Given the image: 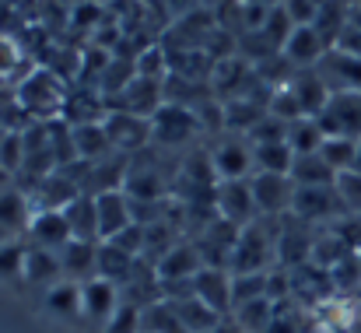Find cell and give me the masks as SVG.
Wrapping results in <instances>:
<instances>
[{
  "label": "cell",
  "mask_w": 361,
  "mask_h": 333,
  "mask_svg": "<svg viewBox=\"0 0 361 333\" xmlns=\"http://www.w3.org/2000/svg\"><path fill=\"white\" fill-rule=\"evenodd\" d=\"M137 256H130V253H123L116 246H109V242H102L99 246V277H106V281H113V284H126L130 281V274L137 270Z\"/></svg>",
  "instance_id": "cell-29"
},
{
  "label": "cell",
  "mask_w": 361,
  "mask_h": 333,
  "mask_svg": "<svg viewBox=\"0 0 361 333\" xmlns=\"http://www.w3.org/2000/svg\"><path fill=\"white\" fill-rule=\"evenodd\" d=\"M267 288H270V270L267 274H232V305L239 309L245 302L267 298Z\"/></svg>",
  "instance_id": "cell-37"
},
{
  "label": "cell",
  "mask_w": 361,
  "mask_h": 333,
  "mask_svg": "<svg viewBox=\"0 0 361 333\" xmlns=\"http://www.w3.org/2000/svg\"><path fill=\"white\" fill-rule=\"evenodd\" d=\"M63 281V267H60V256L53 249H42V246H32L25 249V284L32 288H53Z\"/></svg>",
  "instance_id": "cell-23"
},
{
  "label": "cell",
  "mask_w": 361,
  "mask_h": 333,
  "mask_svg": "<svg viewBox=\"0 0 361 333\" xmlns=\"http://www.w3.org/2000/svg\"><path fill=\"white\" fill-rule=\"evenodd\" d=\"M337 176L341 172H334L323 162V155H305V158H295V165H291L295 186H337Z\"/></svg>",
  "instance_id": "cell-30"
},
{
  "label": "cell",
  "mask_w": 361,
  "mask_h": 333,
  "mask_svg": "<svg viewBox=\"0 0 361 333\" xmlns=\"http://www.w3.org/2000/svg\"><path fill=\"white\" fill-rule=\"evenodd\" d=\"M249 144H252V147H263V144H288V123L267 112V116L252 126Z\"/></svg>",
  "instance_id": "cell-39"
},
{
  "label": "cell",
  "mask_w": 361,
  "mask_h": 333,
  "mask_svg": "<svg viewBox=\"0 0 361 333\" xmlns=\"http://www.w3.org/2000/svg\"><path fill=\"white\" fill-rule=\"evenodd\" d=\"M42 309H46V316L49 320H56V323H81L85 316H81V284L78 281H60V284H53V288H46V295H42Z\"/></svg>",
  "instance_id": "cell-21"
},
{
  "label": "cell",
  "mask_w": 361,
  "mask_h": 333,
  "mask_svg": "<svg viewBox=\"0 0 361 333\" xmlns=\"http://www.w3.org/2000/svg\"><path fill=\"white\" fill-rule=\"evenodd\" d=\"M25 249L28 242L11 238L0 246V281L4 284H25Z\"/></svg>",
  "instance_id": "cell-36"
},
{
  "label": "cell",
  "mask_w": 361,
  "mask_h": 333,
  "mask_svg": "<svg viewBox=\"0 0 361 333\" xmlns=\"http://www.w3.org/2000/svg\"><path fill=\"white\" fill-rule=\"evenodd\" d=\"M67 81L60 71L53 67H35L28 71L18 88H14V102L32 116V123H53L63 116V102H67Z\"/></svg>",
  "instance_id": "cell-1"
},
{
  "label": "cell",
  "mask_w": 361,
  "mask_h": 333,
  "mask_svg": "<svg viewBox=\"0 0 361 333\" xmlns=\"http://www.w3.org/2000/svg\"><path fill=\"white\" fill-rule=\"evenodd\" d=\"M123 305V295H120V284L106 281V277H92L81 284V316L92 330H102L116 309Z\"/></svg>",
  "instance_id": "cell-7"
},
{
  "label": "cell",
  "mask_w": 361,
  "mask_h": 333,
  "mask_svg": "<svg viewBox=\"0 0 361 333\" xmlns=\"http://www.w3.org/2000/svg\"><path fill=\"white\" fill-rule=\"evenodd\" d=\"M95 207H99V238H102V242L116 238L123 228H130V224L137 222V218H133V204H130V197H126L123 190L99 193V197H95Z\"/></svg>",
  "instance_id": "cell-18"
},
{
  "label": "cell",
  "mask_w": 361,
  "mask_h": 333,
  "mask_svg": "<svg viewBox=\"0 0 361 333\" xmlns=\"http://www.w3.org/2000/svg\"><path fill=\"white\" fill-rule=\"evenodd\" d=\"M291 214L305 224H334L341 218H348V207L337 193V186H298L295 190V204H291Z\"/></svg>",
  "instance_id": "cell-5"
},
{
  "label": "cell",
  "mask_w": 361,
  "mask_h": 333,
  "mask_svg": "<svg viewBox=\"0 0 361 333\" xmlns=\"http://www.w3.org/2000/svg\"><path fill=\"white\" fill-rule=\"evenodd\" d=\"M284 11L291 14L295 25H312L316 14H319V7H316L312 0H284Z\"/></svg>",
  "instance_id": "cell-44"
},
{
  "label": "cell",
  "mask_w": 361,
  "mask_h": 333,
  "mask_svg": "<svg viewBox=\"0 0 361 333\" xmlns=\"http://www.w3.org/2000/svg\"><path fill=\"white\" fill-rule=\"evenodd\" d=\"M172 309H176V316L183 320V327H186L190 333H211L214 327H221V323H225V316H221V313H214L211 305H204L197 295L172 302Z\"/></svg>",
  "instance_id": "cell-25"
},
{
  "label": "cell",
  "mask_w": 361,
  "mask_h": 333,
  "mask_svg": "<svg viewBox=\"0 0 361 333\" xmlns=\"http://www.w3.org/2000/svg\"><path fill=\"white\" fill-rule=\"evenodd\" d=\"M252 197H256V211L259 218H288L291 204H295V179L291 176H274V172H256L249 179Z\"/></svg>",
  "instance_id": "cell-6"
},
{
  "label": "cell",
  "mask_w": 361,
  "mask_h": 333,
  "mask_svg": "<svg viewBox=\"0 0 361 333\" xmlns=\"http://www.w3.org/2000/svg\"><path fill=\"white\" fill-rule=\"evenodd\" d=\"M319 126L326 130V137H351V140H361V92L334 95L330 106L319 116Z\"/></svg>",
  "instance_id": "cell-10"
},
{
  "label": "cell",
  "mask_w": 361,
  "mask_h": 333,
  "mask_svg": "<svg viewBox=\"0 0 361 333\" xmlns=\"http://www.w3.org/2000/svg\"><path fill=\"white\" fill-rule=\"evenodd\" d=\"M330 281H334V291H341V295H355L361 291V256H348L344 263H337L334 270H330Z\"/></svg>",
  "instance_id": "cell-38"
},
{
  "label": "cell",
  "mask_w": 361,
  "mask_h": 333,
  "mask_svg": "<svg viewBox=\"0 0 361 333\" xmlns=\"http://www.w3.org/2000/svg\"><path fill=\"white\" fill-rule=\"evenodd\" d=\"M348 14H351V4H348V0H330V4L319 7L312 28L323 35V42H326L330 49L341 42V35H344V28H348Z\"/></svg>",
  "instance_id": "cell-28"
},
{
  "label": "cell",
  "mask_w": 361,
  "mask_h": 333,
  "mask_svg": "<svg viewBox=\"0 0 361 333\" xmlns=\"http://www.w3.org/2000/svg\"><path fill=\"white\" fill-rule=\"evenodd\" d=\"M200 123H197V112L190 106H176V102H165L161 109L151 116V140L165 151H176V147H186L200 137Z\"/></svg>",
  "instance_id": "cell-3"
},
{
  "label": "cell",
  "mask_w": 361,
  "mask_h": 333,
  "mask_svg": "<svg viewBox=\"0 0 361 333\" xmlns=\"http://www.w3.org/2000/svg\"><path fill=\"white\" fill-rule=\"evenodd\" d=\"M256 155V172H274V176H291V165H295V151L288 144H263V147H252Z\"/></svg>",
  "instance_id": "cell-35"
},
{
  "label": "cell",
  "mask_w": 361,
  "mask_h": 333,
  "mask_svg": "<svg viewBox=\"0 0 361 333\" xmlns=\"http://www.w3.org/2000/svg\"><path fill=\"white\" fill-rule=\"evenodd\" d=\"M193 295L211 305L214 313H221L225 320H232V274L221 270V267H204L197 277H193Z\"/></svg>",
  "instance_id": "cell-14"
},
{
  "label": "cell",
  "mask_w": 361,
  "mask_h": 333,
  "mask_svg": "<svg viewBox=\"0 0 361 333\" xmlns=\"http://www.w3.org/2000/svg\"><path fill=\"white\" fill-rule=\"evenodd\" d=\"M63 214L71 222L74 238H81V242H102L99 238V207H95V197L92 193H81Z\"/></svg>",
  "instance_id": "cell-26"
},
{
  "label": "cell",
  "mask_w": 361,
  "mask_h": 333,
  "mask_svg": "<svg viewBox=\"0 0 361 333\" xmlns=\"http://www.w3.org/2000/svg\"><path fill=\"white\" fill-rule=\"evenodd\" d=\"M326 53H330V46L323 42V35L312 25H298L281 49V56L291 63V71H316Z\"/></svg>",
  "instance_id": "cell-12"
},
{
  "label": "cell",
  "mask_w": 361,
  "mask_h": 333,
  "mask_svg": "<svg viewBox=\"0 0 361 333\" xmlns=\"http://www.w3.org/2000/svg\"><path fill=\"white\" fill-rule=\"evenodd\" d=\"M242 4H252V7H277V4H284V0H242Z\"/></svg>",
  "instance_id": "cell-48"
},
{
  "label": "cell",
  "mask_w": 361,
  "mask_h": 333,
  "mask_svg": "<svg viewBox=\"0 0 361 333\" xmlns=\"http://www.w3.org/2000/svg\"><path fill=\"white\" fill-rule=\"evenodd\" d=\"M18 63H21V49H18V42L7 39V35H0V81H4V78H14Z\"/></svg>",
  "instance_id": "cell-43"
},
{
  "label": "cell",
  "mask_w": 361,
  "mask_h": 333,
  "mask_svg": "<svg viewBox=\"0 0 361 333\" xmlns=\"http://www.w3.org/2000/svg\"><path fill=\"white\" fill-rule=\"evenodd\" d=\"M0 165L11 176H18L25 169V137L21 133H7L4 137V144H0Z\"/></svg>",
  "instance_id": "cell-41"
},
{
  "label": "cell",
  "mask_w": 361,
  "mask_h": 333,
  "mask_svg": "<svg viewBox=\"0 0 361 333\" xmlns=\"http://www.w3.org/2000/svg\"><path fill=\"white\" fill-rule=\"evenodd\" d=\"M214 207H218V218L239 224V228H245V224H252L256 218H259V211H256V197H252L249 179L218 183V190H214Z\"/></svg>",
  "instance_id": "cell-8"
},
{
  "label": "cell",
  "mask_w": 361,
  "mask_h": 333,
  "mask_svg": "<svg viewBox=\"0 0 361 333\" xmlns=\"http://www.w3.org/2000/svg\"><path fill=\"white\" fill-rule=\"evenodd\" d=\"M211 333H242L239 327H235V320H225V323H221V327H214V330Z\"/></svg>",
  "instance_id": "cell-46"
},
{
  "label": "cell",
  "mask_w": 361,
  "mask_h": 333,
  "mask_svg": "<svg viewBox=\"0 0 361 333\" xmlns=\"http://www.w3.org/2000/svg\"><path fill=\"white\" fill-rule=\"evenodd\" d=\"M225 4H228V0H200V7H204V11H211V14H214L218 7H225Z\"/></svg>",
  "instance_id": "cell-47"
},
{
  "label": "cell",
  "mask_w": 361,
  "mask_h": 333,
  "mask_svg": "<svg viewBox=\"0 0 361 333\" xmlns=\"http://www.w3.org/2000/svg\"><path fill=\"white\" fill-rule=\"evenodd\" d=\"M344 333H361V323H351V327H348Z\"/></svg>",
  "instance_id": "cell-50"
},
{
  "label": "cell",
  "mask_w": 361,
  "mask_h": 333,
  "mask_svg": "<svg viewBox=\"0 0 361 333\" xmlns=\"http://www.w3.org/2000/svg\"><path fill=\"white\" fill-rule=\"evenodd\" d=\"M355 172H361V144H358V162H355Z\"/></svg>",
  "instance_id": "cell-51"
},
{
  "label": "cell",
  "mask_w": 361,
  "mask_h": 333,
  "mask_svg": "<svg viewBox=\"0 0 361 333\" xmlns=\"http://www.w3.org/2000/svg\"><path fill=\"white\" fill-rule=\"evenodd\" d=\"M288 88H291L302 116H312V119H319L323 109L330 106V99H334V92L326 88V81L316 71H295L291 81H288Z\"/></svg>",
  "instance_id": "cell-15"
},
{
  "label": "cell",
  "mask_w": 361,
  "mask_h": 333,
  "mask_svg": "<svg viewBox=\"0 0 361 333\" xmlns=\"http://www.w3.org/2000/svg\"><path fill=\"white\" fill-rule=\"evenodd\" d=\"M25 235H28L32 246H42V249H53V253H60V249L74 238L71 222H67L63 211H35Z\"/></svg>",
  "instance_id": "cell-17"
},
{
  "label": "cell",
  "mask_w": 361,
  "mask_h": 333,
  "mask_svg": "<svg viewBox=\"0 0 361 333\" xmlns=\"http://www.w3.org/2000/svg\"><path fill=\"white\" fill-rule=\"evenodd\" d=\"M106 130H109L113 147H116L120 155H126V158L137 155V151H144L147 144H154V140H151V119L133 116V112L109 109V116H106Z\"/></svg>",
  "instance_id": "cell-9"
},
{
  "label": "cell",
  "mask_w": 361,
  "mask_h": 333,
  "mask_svg": "<svg viewBox=\"0 0 361 333\" xmlns=\"http://www.w3.org/2000/svg\"><path fill=\"white\" fill-rule=\"evenodd\" d=\"M274 218H256L239 231V242L232 249V274H267L270 263H277V224Z\"/></svg>",
  "instance_id": "cell-2"
},
{
  "label": "cell",
  "mask_w": 361,
  "mask_h": 333,
  "mask_svg": "<svg viewBox=\"0 0 361 333\" xmlns=\"http://www.w3.org/2000/svg\"><path fill=\"white\" fill-rule=\"evenodd\" d=\"M298 25L291 21V14L284 11V4H277V7H270L267 11V21H263V28H259V35H263V42L274 49V53H281L284 49V42L291 39V32H295Z\"/></svg>",
  "instance_id": "cell-33"
},
{
  "label": "cell",
  "mask_w": 361,
  "mask_h": 333,
  "mask_svg": "<svg viewBox=\"0 0 361 333\" xmlns=\"http://www.w3.org/2000/svg\"><path fill=\"white\" fill-rule=\"evenodd\" d=\"M323 140H326V130L319 126V119H312V116H302V119L288 123V147L295 151V158L319 155Z\"/></svg>",
  "instance_id": "cell-27"
},
{
  "label": "cell",
  "mask_w": 361,
  "mask_h": 333,
  "mask_svg": "<svg viewBox=\"0 0 361 333\" xmlns=\"http://www.w3.org/2000/svg\"><path fill=\"white\" fill-rule=\"evenodd\" d=\"M161 7H165V14L172 18V21H183V18H190V14H197L200 11V0H158ZM169 21V25H172Z\"/></svg>",
  "instance_id": "cell-45"
},
{
  "label": "cell",
  "mask_w": 361,
  "mask_h": 333,
  "mask_svg": "<svg viewBox=\"0 0 361 333\" xmlns=\"http://www.w3.org/2000/svg\"><path fill=\"white\" fill-rule=\"evenodd\" d=\"M74 147H78V162H106L113 155H120L109 140L106 119L102 123H81L74 126Z\"/></svg>",
  "instance_id": "cell-24"
},
{
  "label": "cell",
  "mask_w": 361,
  "mask_h": 333,
  "mask_svg": "<svg viewBox=\"0 0 361 333\" xmlns=\"http://www.w3.org/2000/svg\"><path fill=\"white\" fill-rule=\"evenodd\" d=\"M274 316H277V309H274L270 298L245 302V305H239V309L232 313V320H235V327H239L242 333H267L270 323H274Z\"/></svg>",
  "instance_id": "cell-31"
},
{
  "label": "cell",
  "mask_w": 361,
  "mask_h": 333,
  "mask_svg": "<svg viewBox=\"0 0 361 333\" xmlns=\"http://www.w3.org/2000/svg\"><path fill=\"white\" fill-rule=\"evenodd\" d=\"M120 106H123V112H133V116L151 119L154 112L165 106V81H151V78H140L137 74L120 92Z\"/></svg>",
  "instance_id": "cell-19"
},
{
  "label": "cell",
  "mask_w": 361,
  "mask_h": 333,
  "mask_svg": "<svg viewBox=\"0 0 361 333\" xmlns=\"http://www.w3.org/2000/svg\"><path fill=\"white\" fill-rule=\"evenodd\" d=\"M32 214H35V204L28 197V190H21L18 183L4 186L0 190V224L11 231V235H25L28 224H32Z\"/></svg>",
  "instance_id": "cell-22"
},
{
  "label": "cell",
  "mask_w": 361,
  "mask_h": 333,
  "mask_svg": "<svg viewBox=\"0 0 361 333\" xmlns=\"http://www.w3.org/2000/svg\"><path fill=\"white\" fill-rule=\"evenodd\" d=\"M99 246L102 242H81V238H71L56 256H60V267H63V277L67 281H92L99 277Z\"/></svg>",
  "instance_id": "cell-16"
},
{
  "label": "cell",
  "mask_w": 361,
  "mask_h": 333,
  "mask_svg": "<svg viewBox=\"0 0 361 333\" xmlns=\"http://www.w3.org/2000/svg\"><path fill=\"white\" fill-rule=\"evenodd\" d=\"M207 151H211V165H214L218 183L252 179V176H256V155H252L249 137H239V133H221Z\"/></svg>",
  "instance_id": "cell-4"
},
{
  "label": "cell",
  "mask_w": 361,
  "mask_h": 333,
  "mask_svg": "<svg viewBox=\"0 0 361 333\" xmlns=\"http://www.w3.org/2000/svg\"><path fill=\"white\" fill-rule=\"evenodd\" d=\"M4 137H7V130H4V126H0V144H4Z\"/></svg>",
  "instance_id": "cell-52"
},
{
  "label": "cell",
  "mask_w": 361,
  "mask_h": 333,
  "mask_svg": "<svg viewBox=\"0 0 361 333\" xmlns=\"http://www.w3.org/2000/svg\"><path fill=\"white\" fill-rule=\"evenodd\" d=\"M337 193H341L348 214L361 218V172H355V169L351 172H341L337 176Z\"/></svg>",
  "instance_id": "cell-40"
},
{
  "label": "cell",
  "mask_w": 361,
  "mask_h": 333,
  "mask_svg": "<svg viewBox=\"0 0 361 333\" xmlns=\"http://www.w3.org/2000/svg\"><path fill=\"white\" fill-rule=\"evenodd\" d=\"M140 333H190V330H186L183 320L176 316L172 302L161 298V302L140 309Z\"/></svg>",
  "instance_id": "cell-32"
},
{
  "label": "cell",
  "mask_w": 361,
  "mask_h": 333,
  "mask_svg": "<svg viewBox=\"0 0 361 333\" xmlns=\"http://www.w3.org/2000/svg\"><path fill=\"white\" fill-rule=\"evenodd\" d=\"M95 333H140V309H133V305L123 302L120 309H116V316Z\"/></svg>",
  "instance_id": "cell-42"
},
{
  "label": "cell",
  "mask_w": 361,
  "mask_h": 333,
  "mask_svg": "<svg viewBox=\"0 0 361 333\" xmlns=\"http://www.w3.org/2000/svg\"><path fill=\"white\" fill-rule=\"evenodd\" d=\"M200 270H204V260H200V249H197L193 242H176V246L154 263V274H158L161 284L193 281Z\"/></svg>",
  "instance_id": "cell-13"
},
{
  "label": "cell",
  "mask_w": 361,
  "mask_h": 333,
  "mask_svg": "<svg viewBox=\"0 0 361 333\" xmlns=\"http://www.w3.org/2000/svg\"><path fill=\"white\" fill-rule=\"evenodd\" d=\"M11 238H18V235H11V231H7V228L0 224V246H4V242H11Z\"/></svg>",
  "instance_id": "cell-49"
},
{
  "label": "cell",
  "mask_w": 361,
  "mask_h": 333,
  "mask_svg": "<svg viewBox=\"0 0 361 333\" xmlns=\"http://www.w3.org/2000/svg\"><path fill=\"white\" fill-rule=\"evenodd\" d=\"M316 74L326 81V88H330L334 95H344V92H361V56H355V53L330 49V53L319 60Z\"/></svg>",
  "instance_id": "cell-11"
},
{
  "label": "cell",
  "mask_w": 361,
  "mask_h": 333,
  "mask_svg": "<svg viewBox=\"0 0 361 333\" xmlns=\"http://www.w3.org/2000/svg\"><path fill=\"white\" fill-rule=\"evenodd\" d=\"M358 144L361 140H351V137H326L319 155L334 172H351L355 162H358Z\"/></svg>",
  "instance_id": "cell-34"
},
{
  "label": "cell",
  "mask_w": 361,
  "mask_h": 333,
  "mask_svg": "<svg viewBox=\"0 0 361 333\" xmlns=\"http://www.w3.org/2000/svg\"><path fill=\"white\" fill-rule=\"evenodd\" d=\"M348 4H361V0H348Z\"/></svg>",
  "instance_id": "cell-53"
},
{
  "label": "cell",
  "mask_w": 361,
  "mask_h": 333,
  "mask_svg": "<svg viewBox=\"0 0 361 333\" xmlns=\"http://www.w3.org/2000/svg\"><path fill=\"white\" fill-rule=\"evenodd\" d=\"M123 193L133 204H165L169 183H165V176L154 165H130L126 183H123Z\"/></svg>",
  "instance_id": "cell-20"
}]
</instances>
